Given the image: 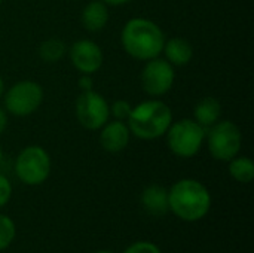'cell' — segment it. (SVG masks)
Instances as JSON below:
<instances>
[{"mask_svg": "<svg viewBox=\"0 0 254 253\" xmlns=\"http://www.w3.org/2000/svg\"><path fill=\"white\" fill-rule=\"evenodd\" d=\"M168 209L185 222H198L211 209V194L196 179H180L168 189Z\"/></svg>", "mask_w": 254, "mask_h": 253, "instance_id": "6da1fadb", "label": "cell"}, {"mask_svg": "<svg viewBox=\"0 0 254 253\" xmlns=\"http://www.w3.org/2000/svg\"><path fill=\"white\" fill-rule=\"evenodd\" d=\"M124 51L140 61H149L159 57L165 43V34L161 27L147 18H131L121 31Z\"/></svg>", "mask_w": 254, "mask_h": 253, "instance_id": "7a4b0ae2", "label": "cell"}, {"mask_svg": "<svg viewBox=\"0 0 254 253\" xmlns=\"http://www.w3.org/2000/svg\"><path fill=\"white\" fill-rule=\"evenodd\" d=\"M127 121L131 134L141 140H155L165 136L173 122V112L167 103L152 98L132 106Z\"/></svg>", "mask_w": 254, "mask_h": 253, "instance_id": "3957f363", "label": "cell"}, {"mask_svg": "<svg viewBox=\"0 0 254 253\" xmlns=\"http://www.w3.org/2000/svg\"><path fill=\"white\" fill-rule=\"evenodd\" d=\"M207 130L199 125L195 119H179L171 122L170 128L165 133L168 149L179 158H192L195 157L205 140Z\"/></svg>", "mask_w": 254, "mask_h": 253, "instance_id": "277c9868", "label": "cell"}, {"mask_svg": "<svg viewBox=\"0 0 254 253\" xmlns=\"http://www.w3.org/2000/svg\"><path fill=\"white\" fill-rule=\"evenodd\" d=\"M52 161L49 154L37 145L24 148L15 160V174L27 186L45 183L51 174Z\"/></svg>", "mask_w": 254, "mask_h": 253, "instance_id": "5b68a950", "label": "cell"}, {"mask_svg": "<svg viewBox=\"0 0 254 253\" xmlns=\"http://www.w3.org/2000/svg\"><path fill=\"white\" fill-rule=\"evenodd\" d=\"M207 146L211 157L217 161L229 163L235 158L243 146V134L232 121H217L205 134Z\"/></svg>", "mask_w": 254, "mask_h": 253, "instance_id": "8992f818", "label": "cell"}, {"mask_svg": "<svg viewBox=\"0 0 254 253\" xmlns=\"http://www.w3.org/2000/svg\"><path fill=\"white\" fill-rule=\"evenodd\" d=\"M43 101V88L34 81H19L4 94V110L13 116H28L34 113Z\"/></svg>", "mask_w": 254, "mask_h": 253, "instance_id": "52a82bcc", "label": "cell"}, {"mask_svg": "<svg viewBox=\"0 0 254 253\" xmlns=\"http://www.w3.org/2000/svg\"><path fill=\"white\" fill-rule=\"evenodd\" d=\"M74 113L77 122L91 131L100 130L110 119V106L97 91H82L76 98Z\"/></svg>", "mask_w": 254, "mask_h": 253, "instance_id": "ba28073f", "label": "cell"}, {"mask_svg": "<svg viewBox=\"0 0 254 253\" xmlns=\"http://www.w3.org/2000/svg\"><path fill=\"white\" fill-rule=\"evenodd\" d=\"M176 81L174 66L159 57L146 61L141 70L143 91L150 97H161L167 94Z\"/></svg>", "mask_w": 254, "mask_h": 253, "instance_id": "9c48e42d", "label": "cell"}, {"mask_svg": "<svg viewBox=\"0 0 254 253\" xmlns=\"http://www.w3.org/2000/svg\"><path fill=\"white\" fill-rule=\"evenodd\" d=\"M68 55L73 67L82 75H92L98 72L104 61L100 45L89 39H80L74 42L68 49Z\"/></svg>", "mask_w": 254, "mask_h": 253, "instance_id": "30bf717a", "label": "cell"}, {"mask_svg": "<svg viewBox=\"0 0 254 253\" xmlns=\"http://www.w3.org/2000/svg\"><path fill=\"white\" fill-rule=\"evenodd\" d=\"M100 130V145L106 152L118 154L128 146L131 131L124 121L109 119Z\"/></svg>", "mask_w": 254, "mask_h": 253, "instance_id": "8fae6325", "label": "cell"}, {"mask_svg": "<svg viewBox=\"0 0 254 253\" xmlns=\"http://www.w3.org/2000/svg\"><path fill=\"white\" fill-rule=\"evenodd\" d=\"M143 209L153 216H164L170 212L168 209V189L161 185H150L141 192Z\"/></svg>", "mask_w": 254, "mask_h": 253, "instance_id": "7c38bea8", "label": "cell"}, {"mask_svg": "<svg viewBox=\"0 0 254 253\" xmlns=\"http://www.w3.org/2000/svg\"><path fill=\"white\" fill-rule=\"evenodd\" d=\"M162 52L165 54L167 61L177 67L189 64L193 58V46L183 37H171L170 40H165Z\"/></svg>", "mask_w": 254, "mask_h": 253, "instance_id": "4fadbf2b", "label": "cell"}, {"mask_svg": "<svg viewBox=\"0 0 254 253\" xmlns=\"http://www.w3.org/2000/svg\"><path fill=\"white\" fill-rule=\"evenodd\" d=\"M80 19L83 28H86L88 31H100L109 22V7L101 0H92L83 7Z\"/></svg>", "mask_w": 254, "mask_h": 253, "instance_id": "5bb4252c", "label": "cell"}, {"mask_svg": "<svg viewBox=\"0 0 254 253\" xmlns=\"http://www.w3.org/2000/svg\"><path fill=\"white\" fill-rule=\"evenodd\" d=\"M222 115V104L214 97H204L196 103L193 107V116L195 121L202 125L205 130H208L211 125H214Z\"/></svg>", "mask_w": 254, "mask_h": 253, "instance_id": "9a60e30c", "label": "cell"}, {"mask_svg": "<svg viewBox=\"0 0 254 253\" xmlns=\"http://www.w3.org/2000/svg\"><path fill=\"white\" fill-rule=\"evenodd\" d=\"M229 174L240 183H250L254 179V163L249 157H235L229 161Z\"/></svg>", "mask_w": 254, "mask_h": 253, "instance_id": "2e32d148", "label": "cell"}, {"mask_svg": "<svg viewBox=\"0 0 254 253\" xmlns=\"http://www.w3.org/2000/svg\"><path fill=\"white\" fill-rule=\"evenodd\" d=\"M67 52L65 43L58 37H49L39 46V57L45 63H58Z\"/></svg>", "mask_w": 254, "mask_h": 253, "instance_id": "e0dca14e", "label": "cell"}, {"mask_svg": "<svg viewBox=\"0 0 254 253\" xmlns=\"http://www.w3.org/2000/svg\"><path fill=\"white\" fill-rule=\"evenodd\" d=\"M16 237V225L12 218L0 213V252L6 251Z\"/></svg>", "mask_w": 254, "mask_h": 253, "instance_id": "ac0fdd59", "label": "cell"}, {"mask_svg": "<svg viewBox=\"0 0 254 253\" xmlns=\"http://www.w3.org/2000/svg\"><path fill=\"white\" fill-rule=\"evenodd\" d=\"M132 106L127 100H116L110 106V115H113L115 119L118 121H127L131 115Z\"/></svg>", "mask_w": 254, "mask_h": 253, "instance_id": "d6986e66", "label": "cell"}, {"mask_svg": "<svg viewBox=\"0 0 254 253\" xmlns=\"http://www.w3.org/2000/svg\"><path fill=\"white\" fill-rule=\"evenodd\" d=\"M122 253H162L158 245L147 242V240H140L132 245H129Z\"/></svg>", "mask_w": 254, "mask_h": 253, "instance_id": "ffe728a7", "label": "cell"}, {"mask_svg": "<svg viewBox=\"0 0 254 253\" xmlns=\"http://www.w3.org/2000/svg\"><path fill=\"white\" fill-rule=\"evenodd\" d=\"M12 197V183L10 180L0 173V209L4 207Z\"/></svg>", "mask_w": 254, "mask_h": 253, "instance_id": "44dd1931", "label": "cell"}, {"mask_svg": "<svg viewBox=\"0 0 254 253\" xmlns=\"http://www.w3.org/2000/svg\"><path fill=\"white\" fill-rule=\"evenodd\" d=\"M77 85L82 91H91L94 88V81L91 75H82L77 81Z\"/></svg>", "mask_w": 254, "mask_h": 253, "instance_id": "7402d4cb", "label": "cell"}, {"mask_svg": "<svg viewBox=\"0 0 254 253\" xmlns=\"http://www.w3.org/2000/svg\"><path fill=\"white\" fill-rule=\"evenodd\" d=\"M6 128H7V112L4 110V107H0V134H3Z\"/></svg>", "mask_w": 254, "mask_h": 253, "instance_id": "603a6c76", "label": "cell"}, {"mask_svg": "<svg viewBox=\"0 0 254 253\" xmlns=\"http://www.w3.org/2000/svg\"><path fill=\"white\" fill-rule=\"evenodd\" d=\"M101 1H104L107 6H121V4H127L132 0H101Z\"/></svg>", "mask_w": 254, "mask_h": 253, "instance_id": "cb8c5ba5", "label": "cell"}, {"mask_svg": "<svg viewBox=\"0 0 254 253\" xmlns=\"http://www.w3.org/2000/svg\"><path fill=\"white\" fill-rule=\"evenodd\" d=\"M3 94H4V81H3V78L0 76V98L3 97Z\"/></svg>", "mask_w": 254, "mask_h": 253, "instance_id": "d4e9b609", "label": "cell"}, {"mask_svg": "<svg viewBox=\"0 0 254 253\" xmlns=\"http://www.w3.org/2000/svg\"><path fill=\"white\" fill-rule=\"evenodd\" d=\"M1 160H3V151H1V148H0V164H1Z\"/></svg>", "mask_w": 254, "mask_h": 253, "instance_id": "484cf974", "label": "cell"}, {"mask_svg": "<svg viewBox=\"0 0 254 253\" xmlns=\"http://www.w3.org/2000/svg\"><path fill=\"white\" fill-rule=\"evenodd\" d=\"M95 253H113V252H110V251H98V252H95Z\"/></svg>", "mask_w": 254, "mask_h": 253, "instance_id": "4316f807", "label": "cell"}, {"mask_svg": "<svg viewBox=\"0 0 254 253\" xmlns=\"http://www.w3.org/2000/svg\"><path fill=\"white\" fill-rule=\"evenodd\" d=\"M1 3H3V0H0V4H1Z\"/></svg>", "mask_w": 254, "mask_h": 253, "instance_id": "83f0119b", "label": "cell"}]
</instances>
